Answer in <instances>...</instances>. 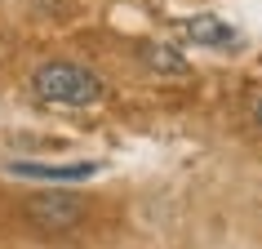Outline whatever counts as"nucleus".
Listing matches in <instances>:
<instances>
[{"mask_svg": "<svg viewBox=\"0 0 262 249\" xmlns=\"http://www.w3.org/2000/svg\"><path fill=\"white\" fill-rule=\"evenodd\" d=\"M31 218L45 232H67V227H76L84 218V205H80V196H40L31 205Z\"/></svg>", "mask_w": 262, "mask_h": 249, "instance_id": "2", "label": "nucleus"}, {"mask_svg": "<svg viewBox=\"0 0 262 249\" xmlns=\"http://www.w3.org/2000/svg\"><path fill=\"white\" fill-rule=\"evenodd\" d=\"M142 58H147L156 71H187V58H178V49H169V45H147Z\"/></svg>", "mask_w": 262, "mask_h": 249, "instance_id": "5", "label": "nucleus"}, {"mask_svg": "<svg viewBox=\"0 0 262 249\" xmlns=\"http://www.w3.org/2000/svg\"><path fill=\"white\" fill-rule=\"evenodd\" d=\"M9 174H23V178H49V182H80V178H94L98 165H94V160H76V165H36V160H14Z\"/></svg>", "mask_w": 262, "mask_h": 249, "instance_id": "3", "label": "nucleus"}, {"mask_svg": "<svg viewBox=\"0 0 262 249\" xmlns=\"http://www.w3.org/2000/svg\"><path fill=\"white\" fill-rule=\"evenodd\" d=\"M187 40L209 45V49H231V45H240V31L227 27L213 14H195V18H187Z\"/></svg>", "mask_w": 262, "mask_h": 249, "instance_id": "4", "label": "nucleus"}, {"mask_svg": "<svg viewBox=\"0 0 262 249\" xmlns=\"http://www.w3.org/2000/svg\"><path fill=\"white\" fill-rule=\"evenodd\" d=\"M253 120H258V125H262V102H258V107H253Z\"/></svg>", "mask_w": 262, "mask_h": 249, "instance_id": "6", "label": "nucleus"}, {"mask_svg": "<svg viewBox=\"0 0 262 249\" xmlns=\"http://www.w3.org/2000/svg\"><path fill=\"white\" fill-rule=\"evenodd\" d=\"M31 89L40 102H54V107H89L102 98V80L80 63H45L31 76Z\"/></svg>", "mask_w": 262, "mask_h": 249, "instance_id": "1", "label": "nucleus"}]
</instances>
